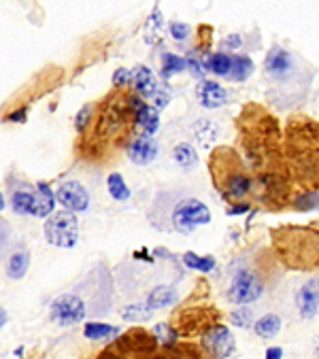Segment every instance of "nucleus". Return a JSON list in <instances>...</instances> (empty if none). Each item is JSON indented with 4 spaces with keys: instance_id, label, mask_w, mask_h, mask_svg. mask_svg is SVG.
Masks as SVG:
<instances>
[{
    "instance_id": "f03ea898",
    "label": "nucleus",
    "mask_w": 319,
    "mask_h": 359,
    "mask_svg": "<svg viewBox=\"0 0 319 359\" xmlns=\"http://www.w3.org/2000/svg\"><path fill=\"white\" fill-rule=\"evenodd\" d=\"M143 98L138 94L115 90L94 109L90 126L81 132L77 151L92 164H107L126 149L136 136V111Z\"/></svg>"
},
{
    "instance_id": "6ab92c4d",
    "label": "nucleus",
    "mask_w": 319,
    "mask_h": 359,
    "mask_svg": "<svg viewBox=\"0 0 319 359\" xmlns=\"http://www.w3.org/2000/svg\"><path fill=\"white\" fill-rule=\"evenodd\" d=\"M53 207H55V194L49 189V185L38 183L34 189V207H32V215L43 219V217H51L53 215Z\"/></svg>"
},
{
    "instance_id": "09e8293b",
    "label": "nucleus",
    "mask_w": 319,
    "mask_h": 359,
    "mask_svg": "<svg viewBox=\"0 0 319 359\" xmlns=\"http://www.w3.org/2000/svg\"><path fill=\"white\" fill-rule=\"evenodd\" d=\"M3 209H5V196L0 191V213H3Z\"/></svg>"
},
{
    "instance_id": "ea45409f",
    "label": "nucleus",
    "mask_w": 319,
    "mask_h": 359,
    "mask_svg": "<svg viewBox=\"0 0 319 359\" xmlns=\"http://www.w3.org/2000/svg\"><path fill=\"white\" fill-rule=\"evenodd\" d=\"M170 34L177 41H183V38L190 36V26L188 24H179V22H173L170 24Z\"/></svg>"
},
{
    "instance_id": "5701e85b",
    "label": "nucleus",
    "mask_w": 319,
    "mask_h": 359,
    "mask_svg": "<svg viewBox=\"0 0 319 359\" xmlns=\"http://www.w3.org/2000/svg\"><path fill=\"white\" fill-rule=\"evenodd\" d=\"M28 266H30V253L28 251H17L9 257V264H7V276L13 278V281H19V278H24L26 272H28Z\"/></svg>"
},
{
    "instance_id": "0eeeda50",
    "label": "nucleus",
    "mask_w": 319,
    "mask_h": 359,
    "mask_svg": "<svg viewBox=\"0 0 319 359\" xmlns=\"http://www.w3.org/2000/svg\"><path fill=\"white\" fill-rule=\"evenodd\" d=\"M219 319H222V313L209 300V283L198 281L194 295L173 313L170 325L179 338H201L219 323Z\"/></svg>"
},
{
    "instance_id": "79ce46f5",
    "label": "nucleus",
    "mask_w": 319,
    "mask_h": 359,
    "mask_svg": "<svg viewBox=\"0 0 319 359\" xmlns=\"http://www.w3.org/2000/svg\"><path fill=\"white\" fill-rule=\"evenodd\" d=\"M188 68H190V72L194 75V77H203V66H201V62H198V59L194 57V55H190L188 57Z\"/></svg>"
},
{
    "instance_id": "4be33fe9",
    "label": "nucleus",
    "mask_w": 319,
    "mask_h": 359,
    "mask_svg": "<svg viewBox=\"0 0 319 359\" xmlns=\"http://www.w3.org/2000/svg\"><path fill=\"white\" fill-rule=\"evenodd\" d=\"M281 325H283L281 323V317L275 315V313H268V315L257 319V321L253 323V330H255V334L260 336V338L268 341V338H275L279 332H281Z\"/></svg>"
},
{
    "instance_id": "9b49d317",
    "label": "nucleus",
    "mask_w": 319,
    "mask_h": 359,
    "mask_svg": "<svg viewBox=\"0 0 319 359\" xmlns=\"http://www.w3.org/2000/svg\"><path fill=\"white\" fill-rule=\"evenodd\" d=\"M234 347L236 343L232 332L222 323L213 325L209 332L201 336V349L207 359H228L234 353Z\"/></svg>"
},
{
    "instance_id": "dca6fc26",
    "label": "nucleus",
    "mask_w": 319,
    "mask_h": 359,
    "mask_svg": "<svg viewBox=\"0 0 319 359\" xmlns=\"http://www.w3.org/2000/svg\"><path fill=\"white\" fill-rule=\"evenodd\" d=\"M196 98H198V103L207 109H219L228 103L226 90L217 81H207V79H203V81L196 85Z\"/></svg>"
},
{
    "instance_id": "c9c22d12",
    "label": "nucleus",
    "mask_w": 319,
    "mask_h": 359,
    "mask_svg": "<svg viewBox=\"0 0 319 359\" xmlns=\"http://www.w3.org/2000/svg\"><path fill=\"white\" fill-rule=\"evenodd\" d=\"M230 323L236 325V328H241V330H247V328L253 325V313L247 306L236 308V310L230 313Z\"/></svg>"
},
{
    "instance_id": "e433bc0d",
    "label": "nucleus",
    "mask_w": 319,
    "mask_h": 359,
    "mask_svg": "<svg viewBox=\"0 0 319 359\" xmlns=\"http://www.w3.org/2000/svg\"><path fill=\"white\" fill-rule=\"evenodd\" d=\"M151 308L147 304H130L128 308L122 310L124 319H132V321H143V319H149Z\"/></svg>"
},
{
    "instance_id": "2f4dec72",
    "label": "nucleus",
    "mask_w": 319,
    "mask_h": 359,
    "mask_svg": "<svg viewBox=\"0 0 319 359\" xmlns=\"http://www.w3.org/2000/svg\"><path fill=\"white\" fill-rule=\"evenodd\" d=\"M183 264L192 270H198V272H211L215 268V259L211 255H196L192 251L183 253Z\"/></svg>"
},
{
    "instance_id": "a878e982",
    "label": "nucleus",
    "mask_w": 319,
    "mask_h": 359,
    "mask_svg": "<svg viewBox=\"0 0 319 359\" xmlns=\"http://www.w3.org/2000/svg\"><path fill=\"white\" fill-rule=\"evenodd\" d=\"M107 189H109V194H111L113 200H117V202H126V200H130V196H132L128 183L124 181V176L119 174V172H111V174H109V178H107Z\"/></svg>"
},
{
    "instance_id": "1a4fd4ad",
    "label": "nucleus",
    "mask_w": 319,
    "mask_h": 359,
    "mask_svg": "<svg viewBox=\"0 0 319 359\" xmlns=\"http://www.w3.org/2000/svg\"><path fill=\"white\" fill-rule=\"evenodd\" d=\"M45 238L47 243L60 249H73L79 241V222L77 215L71 211H58L45 222Z\"/></svg>"
},
{
    "instance_id": "423d86ee",
    "label": "nucleus",
    "mask_w": 319,
    "mask_h": 359,
    "mask_svg": "<svg viewBox=\"0 0 319 359\" xmlns=\"http://www.w3.org/2000/svg\"><path fill=\"white\" fill-rule=\"evenodd\" d=\"M270 247L288 270H319V226H277L270 230Z\"/></svg>"
},
{
    "instance_id": "72a5a7b5",
    "label": "nucleus",
    "mask_w": 319,
    "mask_h": 359,
    "mask_svg": "<svg viewBox=\"0 0 319 359\" xmlns=\"http://www.w3.org/2000/svg\"><path fill=\"white\" fill-rule=\"evenodd\" d=\"M94 359H151V357H145V355H138V353H132L124 347H119L117 343H113L111 347H107L105 351L98 353Z\"/></svg>"
},
{
    "instance_id": "6e6552de",
    "label": "nucleus",
    "mask_w": 319,
    "mask_h": 359,
    "mask_svg": "<svg viewBox=\"0 0 319 359\" xmlns=\"http://www.w3.org/2000/svg\"><path fill=\"white\" fill-rule=\"evenodd\" d=\"M166 219L168 222L162 226V230L192 234L198 226H207L211 222V211L198 198H179Z\"/></svg>"
},
{
    "instance_id": "c03bdc74",
    "label": "nucleus",
    "mask_w": 319,
    "mask_h": 359,
    "mask_svg": "<svg viewBox=\"0 0 319 359\" xmlns=\"http://www.w3.org/2000/svg\"><path fill=\"white\" fill-rule=\"evenodd\" d=\"M264 359H283V349H281V347H270V349H266Z\"/></svg>"
},
{
    "instance_id": "de8ad7c7",
    "label": "nucleus",
    "mask_w": 319,
    "mask_h": 359,
    "mask_svg": "<svg viewBox=\"0 0 319 359\" xmlns=\"http://www.w3.org/2000/svg\"><path fill=\"white\" fill-rule=\"evenodd\" d=\"M7 319H9V317H7V313H5L3 308H0V328H3V325L7 323Z\"/></svg>"
},
{
    "instance_id": "49530a36",
    "label": "nucleus",
    "mask_w": 319,
    "mask_h": 359,
    "mask_svg": "<svg viewBox=\"0 0 319 359\" xmlns=\"http://www.w3.org/2000/svg\"><path fill=\"white\" fill-rule=\"evenodd\" d=\"M226 45H228L230 49H236L238 45H241V36H236V34L228 36V38H226Z\"/></svg>"
},
{
    "instance_id": "c85d7f7f",
    "label": "nucleus",
    "mask_w": 319,
    "mask_h": 359,
    "mask_svg": "<svg viewBox=\"0 0 319 359\" xmlns=\"http://www.w3.org/2000/svg\"><path fill=\"white\" fill-rule=\"evenodd\" d=\"M292 209L294 211H301V213L319 209V191H301V189H296Z\"/></svg>"
},
{
    "instance_id": "2eb2a0df",
    "label": "nucleus",
    "mask_w": 319,
    "mask_h": 359,
    "mask_svg": "<svg viewBox=\"0 0 319 359\" xmlns=\"http://www.w3.org/2000/svg\"><path fill=\"white\" fill-rule=\"evenodd\" d=\"M128 159L136 166H149L157 155V143L149 136H134L126 147Z\"/></svg>"
},
{
    "instance_id": "4468645a",
    "label": "nucleus",
    "mask_w": 319,
    "mask_h": 359,
    "mask_svg": "<svg viewBox=\"0 0 319 359\" xmlns=\"http://www.w3.org/2000/svg\"><path fill=\"white\" fill-rule=\"evenodd\" d=\"M296 306L303 319H313L319 313V278H309L296 291Z\"/></svg>"
},
{
    "instance_id": "cd10ccee",
    "label": "nucleus",
    "mask_w": 319,
    "mask_h": 359,
    "mask_svg": "<svg viewBox=\"0 0 319 359\" xmlns=\"http://www.w3.org/2000/svg\"><path fill=\"white\" fill-rule=\"evenodd\" d=\"M251 72H253L251 57H247V55H236V57H232V68H230V75H228L230 81H245V79H247Z\"/></svg>"
},
{
    "instance_id": "4c0bfd02",
    "label": "nucleus",
    "mask_w": 319,
    "mask_h": 359,
    "mask_svg": "<svg viewBox=\"0 0 319 359\" xmlns=\"http://www.w3.org/2000/svg\"><path fill=\"white\" fill-rule=\"evenodd\" d=\"M132 79H134V70L119 68V70H115V75H113V85H115L117 90H124L126 85L132 83Z\"/></svg>"
},
{
    "instance_id": "f3484780",
    "label": "nucleus",
    "mask_w": 319,
    "mask_h": 359,
    "mask_svg": "<svg viewBox=\"0 0 319 359\" xmlns=\"http://www.w3.org/2000/svg\"><path fill=\"white\" fill-rule=\"evenodd\" d=\"M151 359H207L201 345L194 343H175L170 347H160Z\"/></svg>"
},
{
    "instance_id": "bb28decb",
    "label": "nucleus",
    "mask_w": 319,
    "mask_h": 359,
    "mask_svg": "<svg viewBox=\"0 0 319 359\" xmlns=\"http://www.w3.org/2000/svg\"><path fill=\"white\" fill-rule=\"evenodd\" d=\"M34 207V191L32 189H19L11 196V209L17 215H32Z\"/></svg>"
},
{
    "instance_id": "20e7f679",
    "label": "nucleus",
    "mask_w": 319,
    "mask_h": 359,
    "mask_svg": "<svg viewBox=\"0 0 319 359\" xmlns=\"http://www.w3.org/2000/svg\"><path fill=\"white\" fill-rule=\"evenodd\" d=\"M281 274V262L272 247H253L238 253L228 264V300L238 306H247L272 287Z\"/></svg>"
},
{
    "instance_id": "58836bf2",
    "label": "nucleus",
    "mask_w": 319,
    "mask_h": 359,
    "mask_svg": "<svg viewBox=\"0 0 319 359\" xmlns=\"http://www.w3.org/2000/svg\"><path fill=\"white\" fill-rule=\"evenodd\" d=\"M92 115H94V107H92V105H86L81 111L77 113V122H75L77 132H84V130L90 126V122H92Z\"/></svg>"
},
{
    "instance_id": "a211bd4d",
    "label": "nucleus",
    "mask_w": 319,
    "mask_h": 359,
    "mask_svg": "<svg viewBox=\"0 0 319 359\" xmlns=\"http://www.w3.org/2000/svg\"><path fill=\"white\" fill-rule=\"evenodd\" d=\"M160 128V115L155 107H149L145 101L136 111V136H153Z\"/></svg>"
},
{
    "instance_id": "f704fd0d",
    "label": "nucleus",
    "mask_w": 319,
    "mask_h": 359,
    "mask_svg": "<svg viewBox=\"0 0 319 359\" xmlns=\"http://www.w3.org/2000/svg\"><path fill=\"white\" fill-rule=\"evenodd\" d=\"M151 334L155 336V341H157L160 347H170V345L179 343V334L173 330L170 323H160V325H155Z\"/></svg>"
},
{
    "instance_id": "473e14b6",
    "label": "nucleus",
    "mask_w": 319,
    "mask_h": 359,
    "mask_svg": "<svg viewBox=\"0 0 319 359\" xmlns=\"http://www.w3.org/2000/svg\"><path fill=\"white\" fill-rule=\"evenodd\" d=\"M188 68V59L179 57L175 53H162V77L164 79H170L173 75L181 72Z\"/></svg>"
},
{
    "instance_id": "8fccbe9b",
    "label": "nucleus",
    "mask_w": 319,
    "mask_h": 359,
    "mask_svg": "<svg viewBox=\"0 0 319 359\" xmlns=\"http://www.w3.org/2000/svg\"><path fill=\"white\" fill-rule=\"evenodd\" d=\"M315 351H317V357H319V338H317V345H315Z\"/></svg>"
},
{
    "instance_id": "7c9ffc66",
    "label": "nucleus",
    "mask_w": 319,
    "mask_h": 359,
    "mask_svg": "<svg viewBox=\"0 0 319 359\" xmlns=\"http://www.w3.org/2000/svg\"><path fill=\"white\" fill-rule=\"evenodd\" d=\"M205 68L211 70L213 75L228 77V75H230V68H232V57L226 55V53H213V55L207 57Z\"/></svg>"
},
{
    "instance_id": "f257e3e1",
    "label": "nucleus",
    "mask_w": 319,
    "mask_h": 359,
    "mask_svg": "<svg viewBox=\"0 0 319 359\" xmlns=\"http://www.w3.org/2000/svg\"><path fill=\"white\" fill-rule=\"evenodd\" d=\"M236 149L255 181L253 204L281 213L292 209L296 185L285 162L281 122L260 103H247L234 119Z\"/></svg>"
},
{
    "instance_id": "c756f323",
    "label": "nucleus",
    "mask_w": 319,
    "mask_h": 359,
    "mask_svg": "<svg viewBox=\"0 0 319 359\" xmlns=\"http://www.w3.org/2000/svg\"><path fill=\"white\" fill-rule=\"evenodd\" d=\"M117 334H119L117 328L107 325V323H98V321L86 323V328H84V336L90 338V341H107V338H113Z\"/></svg>"
},
{
    "instance_id": "393cba45",
    "label": "nucleus",
    "mask_w": 319,
    "mask_h": 359,
    "mask_svg": "<svg viewBox=\"0 0 319 359\" xmlns=\"http://www.w3.org/2000/svg\"><path fill=\"white\" fill-rule=\"evenodd\" d=\"M192 132H194L196 143L201 147H211L213 141L217 138V126L213 122H209V119H201V122H196Z\"/></svg>"
},
{
    "instance_id": "b1692460",
    "label": "nucleus",
    "mask_w": 319,
    "mask_h": 359,
    "mask_svg": "<svg viewBox=\"0 0 319 359\" xmlns=\"http://www.w3.org/2000/svg\"><path fill=\"white\" fill-rule=\"evenodd\" d=\"M173 159L177 166H181L183 170H192L198 164V153L194 149V145L190 143H179L173 149Z\"/></svg>"
},
{
    "instance_id": "a18cd8bd",
    "label": "nucleus",
    "mask_w": 319,
    "mask_h": 359,
    "mask_svg": "<svg viewBox=\"0 0 319 359\" xmlns=\"http://www.w3.org/2000/svg\"><path fill=\"white\" fill-rule=\"evenodd\" d=\"M251 204H234V207H228V215H238V213H245L249 211Z\"/></svg>"
},
{
    "instance_id": "9d476101",
    "label": "nucleus",
    "mask_w": 319,
    "mask_h": 359,
    "mask_svg": "<svg viewBox=\"0 0 319 359\" xmlns=\"http://www.w3.org/2000/svg\"><path fill=\"white\" fill-rule=\"evenodd\" d=\"M298 72H301V68H298L296 57L288 49L275 45L266 53L264 75L268 77L270 83H275V85H288V83H292V79L298 77Z\"/></svg>"
},
{
    "instance_id": "39448f33",
    "label": "nucleus",
    "mask_w": 319,
    "mask_h": 359,
    "mask_svg": "<svg viewBox=\"0 0 319 359\" xmlns=\"http://www.w3.org/2000/svg\"><path fill=\"white\" fill-rule=\"evenodd\" d=\"M209 174L213 187L224 200L234 204H251L255 194V181L236 147L219 145L209 153Z\"/></svg>"
},
{
    "instance_id": "7ed1b4c3",
    "label": "nucleus",
    "mask_w": 319,
    "mask_h": 359,
    "mask_svg": "<svg viewBox=\"0 0 319 359\" xmlns=\"http://www.w3.org/2000/svg\"><path fill=\"white\" fill-rule=\"evenodd\" d=\"M285 162L301 191H319V119L294 113L283 128Z\"/></svg>"
},
{
    "instance_id": "ddd939ff",
    "label": "nucleus",
    "mask_w": 319,
    "mask_h": 359,
    "mask_svg": "<svg viewBox=\"0 0 319 359\" xmlns=\"http://www.w3.org/2000/svg\"><path fill=\"white\" fill-rule=\"evenodd\" d=\"M55 202L71 213H81L90 207V194L79 181H64L55 189Z\"/></svg>"
},
{
    "instance_id": "a19ab883",
    "label": "nucleus",
    "mask_w": 319,
    "mask_h": 359,
    "mask_svg": "<svg viewBox=\"0 0 319 359\" xmlns=\"http://www.w3.org/2000/svg\"><path fill=\"white\" fill-rule=\"evenodd\" d=\"M168 101H170V94L166 90H162V88H157V92L151 98V103H153L155 109H164L168 105Z\"/></svg>"
},
{
    "instance_id": "37998d69",
    "label": "nucleus",
    "mask_w": 319,
    "mask_h": 359,
    "mask_svg": "<svg viewBox=\"0 0 319 359\" xmlns=\"http://www.w3.org/2000/svg\"><path fill=\"white\" fill-rule=\"evenodd\" d=\"M26 117H28V111L19 109V111H13L7 119H9V122H15V124H22V122H26Z\"/></svg>"
},
{
    "instance_id": "aec40b11",
    "label": "nucleus",
    "mask_w": 319,
    "mask_h": 359,
    "mask_svg": "<svg viewBox=\"0 0 319 359\" xmlns=\"http://www.w3.org/2000/svg\"><path fill=\"white\" fill-rule=\"evenodd\" d=\"M132 85H134V92L143 98V101H147V98H153V94L157 92V81L155 77L151 72V68L147 66H138L134 68V79H132Z\"/></svg>"
},
{
    "instance_id": "f8f14e48",
    "label": "nucleus",
    "mask_w": 319,
    "mask_h": 359,
    "mask_svg": "<svg viewBox=\"0 0 319 359\" xmlns=\"http://www.w3.org/2000/svg\"><path fill=\"white\" fill-rule=\"evenodd\" d=\"M49 317L60 325H75L86 319V304L79 295L62 293L51 302Z\"/></svg>"
},
{
    "instance_id": "412c9836",
    "label": "nucleus",
    "mask_w": 319,
    "mask_h": 359,
    "mask_svg": "<svg viewBox=\"0 0 319 359\" xmlns=\"http://www.w3.org/2000/svg\"><path fill=\"white\" fill-rule=\"evenodd\" d=\"M175 302H177V289L170 287V285H157V287H153L149 291L145 304L151 310H157V308H166V306H170Z\"/></svg>"
}]
</instances>
